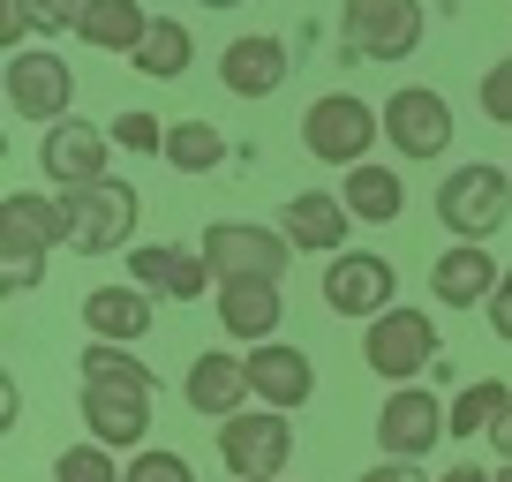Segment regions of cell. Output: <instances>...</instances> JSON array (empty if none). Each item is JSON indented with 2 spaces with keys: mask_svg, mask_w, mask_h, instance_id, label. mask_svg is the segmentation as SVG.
I'll list each match as a JSON object with an SVG mask.
<instances>
[{
  "mask_svg": "<svg viewBox=\"0 0 512 482\" xmlns=\"http://www.w3.org/2000/svg\"><path fill=\"white\" fill-rule=\"evenodd\" d=\"M196 249L219 272V287L226 279H287V264H294V241L279 226H256V219H211Z\"/></svg>",
  "mask_w": 512,
  "mask_h": 482,
  "instance_id": "obj_9",
  "label": "cell"
},
{
  "mask_svg": "<svg viewBox=\"0 0 512 482\" xmlns=\"http://www.w3.org/2000/svg\"><path fill=\"white\" fill-rule=\"evenodd\" d=\"M53 241L68 249V211H61V189H8L0 196V287L8 294H31L46 279V257Z\"/></svg>",
  "mask_w": 512,
  "mask_h": 482,
  "instance_id": "obj_1",
  "label": "cell"
},
{
  "mask_svg": "<svg viewBox=\"0 0 512 482\" xmlns=\"http://www.w3.org/2000/svg\"><path fill=\"white\" fill-rule=\"evenodd\" d=\"M482 317H490V332L512 347V264H505V279H497V294H490V309H482Z\"/></svg>",
  "mask_w": 512,
  "mask_h": 482,
  "instance_id": "obj_35",
  "label": "cell"
},
{
  "mask_svg": "<svg viewBox=\"0 0 512 482\" xmlns=\"http://www.w3.org/2000/svg\"><path fill=\"white\" fill-rule=\"evenodd\" d=\"M497 482H512V460H505V467H497Z\"/></svg>",
  "mask_w": 512,
  "mask_h": 482,
  "instance_id": "obj_41",
  "label": "cell"
},
{
  "mask_svg": "<svg viewBox=\"0 0 512 482\" xmlns=\"http://www.w3.org/2000/svg\"><path fill=\"white\" fill-rule=\"evenodd\" d=\"M113 144L136 159H166V121L159 113H113Z\"/></svg>",
  "mask_w": 512,
  "mask_h": 482,
  "instance_id": "obj_30",
  "label": "cell"
},
{
  "mask_svg": "<svg viewBox=\"0 0 512 482\" xmlns=\"http://www.w3.org/2000/svg\"><path fill=\"white\" fill-rule=\"evenodd\" d=\"M128 482H196V467L166 445H144V452H128Z\"/></svg>",
  "mask_w": 512,
  "mask_h": 482,
  "instance_id": "obj_31",
  "label": "cell"
},
{
  "mask_svg": "<svg viewBox=\"0 0 512 482\" xmlns=\"http://www.w3.org/2000/svg\"><path fill=\"white\" fill-rule=\"evenodd\" d=\"M505 407H512V385H505V377H475V385H460V392H452L445 430L460 437V445H475V437H490L497 422H505Z\"/></svg>",
  "mask_w": 512,
  "mask_h": 482,
  "instance_id": "obj_25",
  "label": "cell"
},
{
  "mask_svg": "<svg viewBox=\"0 0 512 482\" xmlns=\"http://www.w3.org/2000/svg\"><path fill=\"white\" fill-rule=\"evenodd\" d=\"M339 204L354 211V226H392V219L407 211V181H400V166H384V159L347 166V181H339Z\"/></svg>",
  "mask_w": 512,
  "mask_h": 482,
  "instance_id": "obj_23",
  "label": "cell"
},
{
  "mask_svg": "<svg viewBox=\"0 0 512 482\" xmlns=\"http://www.w3.org/2000/svg\"><path fill=\"white\" fill-rule=\"evenodd\" d=\"M362 362L384 377V385H422V377L445 362V339H437V317L415 302H392L384 317L362 324Z\"/></svg>",
  "mask_w": 512,
  "mask_h": 482,
  "instance_id": "obj_2",
  "label": "cell"
},
{
  "mask_svg": "<svg viewBox=\"0 0 512 482\" xmlns=\"http://www.w3.org/2000/svg\"><path fill=\"white\" fill-rule=\"evenodd\" d=\"M497 279H505V264L490 257V241H452L445 257L430 264V294L445 309H490Z\"/></svg>",
  "mask_w": 512,
  "mask_h": 482,
  "instance_id": "obj_20",
  "label": "cell"
},
{
  "mask_svg": "<svg viewBox=\"0 0 512 482\" xmlns=\"http://www.w3.org/2000/svg\"><path fill=\"white\" fill-rule=\"evenodd\" d=\"M430 31V8L422 0H347L339 8V46L347 61H407Z\"/></svg>",
  "mask_w": 512,
  "mask_h": 482,
  "instance_id": "obj_7",
  "label": "cell"
},
{
  "mask_svg": "<svg viewBox=\"0 0 512 482\" xmlns=\"http://www.w3.org/2000/svg\"><path fill=\"white\" fill-rule=\"evenodd\" d=\"M189 61H196V38H189V23H174V16H151L144 46H136V68H144L151 83H174V76H189Z\"/></svg>",
  "mask_w": 512,
  "mask_h": 482,
  "instance_id": "obj_26",
  "label": "cell"
},
{
  "mask_svg": "<svg viewBox=\"0 0 512 482\" xmlns=\"http://www.w3.org/2000/svg\"><path fill=\"white\" fill-rule=\"evenodd\" d=\"M8 106H16V121H46V129L68 121V106H76V68L53 46L8 53Z\"/></svg>",
  "mask_w": 512,
  "mask_h": 482,
  "instance_id": "obj_12",
  "label": "cell"
},
{
  "mask_svg": "<svg viewBox=\"0 0 512 482\" xmlns=\"http://www.w3.org/2000/svg\"><path fill=\"white\" fill-rule=\"evenodd\" d=\"M445 400H437V385H392L377 407V452L384 460H430L437 445H445Z\"/></svg>",
  "mask_w": 512,
  "mask_h": 482,
  "instance_id": "obj_11",
  "label": "cell"
},
{
  "mask_svg": "<svg viewBox=\"0 0 512 482\" xmlns=\"http://www.w3.org/2000/svg\"><path fill=\"white\" fill-rule=\"evenodd\" d=\"M181 400H189L196 415H211V422L241 415V407L256 400V392H249V370H241V354H226V347L196 354V362H189V377H181Z\"/></svg>",
  "mask_w": 512,
  "mask_h": 482,
  "instance_id": "obj_21",
  "label": "cell"
},
{
  "mask_svg": "<svg viewBox=\"0 0 512 482\" xmlns=\"http://www.w3.org/2000/svg\"><path fill=\"white\" fill-rule=\"evenodd\" d=\"M437 482H497V475H490V467H482V460H460V467H445V475H437Z\"/></svg>",
  "mask_w": 512,
  "mask_h": 482,
  "instance_id": "obj_38",
  "label": "cell"
},
{
  "mask_svg": "<svg viewBox=\"0 0 512 482\" xmlns=\"http://www.w3.org/2000/svg\"><path fill=\"white\" fill-rule=\"evenodd\" d=\"M287 76H294V46H287V38H272V31L226 38V53H219V83H226L234 98H272Z\"/></svg>",
  "mask_w": 512,
  "mask_h": 482,
  "instance_id": "obj_18",
  "label": "cell"
},
{
  "mask_svg": "<svg viewBox=\"0 0 512 482\" xmlns=\"http://www.w3.org/2000/svg\"><path fill=\"white\" fill-rule=\"evenodd\" d=\"M377 136H384V113L369 106V98H354V91H324V98H309V113H302V151L317 166H362L369 151H377Z\"/></svg>",
  "mask_w": 512,
  "mask_h": 482,
  "instance_id": "obj_4",
  "label": "cell"
},
{
  "mask_svg": "<svg viewBox=\"0 0 512 482\" xmlns=\"http://www.w3.org/2000/svg\"><path fill=\"white\" fill-rule=\"evenodd\" d=\"M76 415H83V430H91L98 445H113V452L151 445V392H136V385H83Z\"/></svg>",
  "mask_w": 512,
  "mask_h": 482,
  "instance_id": "obj_16",
  "label": "cell"
},
{
  "mask_svg": "<svg viewBox=\"0 0 512 482\" xmlns=\"http://www.w3.org/2000/svg\"><path fill=\"white\" fill-rule=\"evenodd\" d=\"M211 309H219V324H226L234 347H264V339H279V324H287L279 279H226V287L211 294Z\"/></svg>",
  "mask_w": 512,
  "mask_h": 482,
  "instance_id": "obj_17",
  "label": "cell"
},
{
  "mask_svg": "<svg viewBox=\"0 0 512 482\" xmlns=\"http://www.w3.org/2000/svg\"><path fill=\"white\" fill-rule=\"evenodd\" d=\"M144 31H151V8H144V0H91L83 23H76V38L91 53H121V61H136Z\"/></svg>",
  "mask_w": 512,
  "mask_h": 482,
  "instance_id": "obj_24",
  "label": "cell"
},
{
  "mask_svg": "<svg viewBox=\"0 0 512 482\" xmlns=\"http://www.w3.org/2000/svg\"><path fill=\"white\" fill-rule=\"evenodd\" d=\"M512 219V166H490V159H467L437 181V226L452 241H490L497 226Z\"/></svg>",
  "mask_w": 512,
  "mask_h": 482,
  "instance_id": "obj_3",
  "label": "cell"
},
{
  "mask_svg": "<svg viewBox=\"0 0 512 482\" xmlns=\"http://www.w3.org/2000/svg\"><path fill=\"white\" fill-rule=\"evenodd\" d=\"M121 452L98 445V437H83V445L53 452V482H128V467H113Z\"/></svg>",
  "mask_w": 512,
  "mask_h": 482,
  "instance_id": "obj_29",
  "label": "cell"
},
{
  "mask_svg": "<svg viewBox=\"0 0 512 482\" xmlns=\"http://www.w3.org/2000/svg\"><path fill=\"white\" fill-rule=\"evenodd\" d=\"M83 324H91V339L136 347V339L159 324V294H144V287H91L83 294Z\"/></svg>",
  "mask_w": 512,
  "mask_h": 482,
  "instance_id": "obj_22",
  "label": "cell"
},
{
  "mask_svg": "<svg viewBox=\"0 0 512 482\" xmlns=\"http://www.w3.org/2000/svg\"><path fill=\"white\" fill-rule=\"evenodd\" d=\"M384 144L400 151L407 166H437L452 159V136H460V121H452V98L430 91V83H400V91L384 98Z\"/></svg>",
  "mask_w": 512,
  "mask_h": 482,
  "instance_id": "obj_6",
  "label": "cell"
},
{
  "mask_svg": "<svg viewBox=\"0 0 512 482\" xmlns=\"http://www.w3.org/2000/svg\"><path fill=\"white\" fill-rule=\"evenodd\" d=\"M16 422H23V385L8 377V385H0V430H16Z\"/></svg>",
  "mask_w": 512,
  "mask_h": 482,
  "instance_id": "obj_37",
  "label": "cell"
},
{
  "mask_svg": "<svg viewBox=\"0 0 512 482\" xmlns=\"http://www.w3.org/2000/svg\"><path fill=\"white\" fill-rule=\"evenodd\" d=\"M219 460L234 482H279L294 460V422L279 407H241L219 422Z\"/></svg>",
  "mask_w": 512,
  "mask_h": 482,
  "instance_id": "obj_8",
  "label": "cell"
},
{
  "mask_svg": "<svg viewBox=\"0 0 512 482\" xmlns=\"http://www.w3.org/2000/svg\"><path fill=\"white\" fill-rule=\"evenodd\" d=\"M31 31H38V8H31V0H0V61L31 46Z\"/></svg>",
  "mask_w": 512,
  "mask_h": 482,
  "instance_id": "obj_33",
  "label": "cell"
},
{
  "mask_svg": "<svg viewBox=\"0 0 512 482\" xmlns=\"http://www.w3.org/2000/svg\"><path fill=\"white\" fill-rule=\"evenodd\" d=\"M354 482H437V475H422V460H377V467H362Z\"/></svg>",
  "mask_w": 512,
  "mask_h": 482,
  "instance_id": "obj_36",
  "label": "cell"
},
{
  "mask_svg": "<svg viewBox=\"0 0 512 482\" xmlns=\"http://www.w3.org/2000/svg\"><path fill=\"white\" fill-rule=\"evenodd\" d=\"M392 302H400V272H392L377 249H339V257H324V309H332V317L369 324Z\"/></svg>",
  "mask_w": 512,
  "mask_h": 482,
  "instance_id": "obj_10",
  "label": "cell"
},
{
  "mask_svg": "<svg viewBox=\"0 0 512 482\" xmlns=\"http://www.w3.org/2000/svg\"><path fill=\"white\" fill-rule=\"evenodd\" d=\"M490 445H497V460H512V407H505V422L490 430Z\"/></svg>",
  "mask_w": 512,
  "mask_h": 482,
  "instance_id": "obj_39",
  "label": "cell"
},
{
  "mask_svg": "<svg viewBox=\"0 0 512 482\" xmlns=\"http://www.w3.org/2000/svg\"><path fill=\"white\" fill-rule=\"evenodd\" d=\"M279 234H287L294 249H309V257H339L354 241V211L339 204V189H302L279 211Z\"/></svg>",
  "mask_w": 512,
  "mask_h": 482,
  "instance_id": "obj_19",
  "label": "cell"
},
{
  "mask_svg": "<svg viewBox=\"0 0 512 482\" xmlns=\"http://www.w3.org/2000/svg\"><path fill=\"white\" fill-rule=\"evenodd\" d=\"M166 166H174V174H219L226 136L211 129V121H174V129H166Z\"/></svg>",
  "mask_w": 512,
  "mask_h": 482,
  "instance_id": "obj_27",
  "label": "cell"
},
{
  "mask_svg": "<svg viewBox=\"0 0 512 482\" xmlns=\"http://www.w3.org/2000/svg\"><path fill=\"white\" fill-rule=\"evenodd\" d=\"M31 8H38V31H46V46H53L61 31H76V23H83L91 0H31Z\"/></svg>",
  "mask_w": 512,
  "mask_h": 482,
  "instance_id": "obj_34",
  "label": "cell"
},
{
  "mask_svg": "<svg viewBox=\"0 0 512 482\" xmlns=\"http://www.w3.org/2000/svg\"><path fill=\"white\" fill-rule=\"evenodd\" d=\"M196 8H241V0H196Z\"/></svg>",
  "mask_w": 512,
  "mask_h": 482,
  "instance_id": "obj_40",
  "label": "cell"
},
{
  "mask_svg": "<svg viewBox=\"0 0 512 482\" xmlns=\"http://www.w3.org/2000/svg\"><path fill=\"white\" fill-rule=\"evenodd\" d=\"M128 287L159 294V302H204V294H219V272L204 264V249H181V241H136V249H128Z\"/></svg>",
  "mask_w": 512,
  "mask_h": 482,
  "instance_id": "obj_13",
  "label": "cell"
},
{
  "mask_svg": "<svg viewBox=\"0 0 512 482\" xmlns=\"http://www.w3.org/2000/svg\"><path fill=\"white\" fill-rule=\"evenodd\" d=\"M76 362H83V385H136V392H159V377H151L144 362H136V347H121V339H91Z\"/></svg>",
  "mask_w": 512,
  "mask_h": 482,
  "instance_id": "obj_28",
  "label": "cell"
},
{
  "mask_svg": "<svg viewBox=\"0 0 512 482\" xmlns=\"http://www.w3.org/2000/svg\"><path fill=\"white\" fill-rule=\"evenodd\" d=\"M106 159H113V129H98V121H53V129L38 136V174H46L53 189H91V181H113Z\"/></svg>",
  "mask_w": 512,
  "mask_h": 482,
  "instance_id": "obj_14",
  "label": "cell"
},
{
  "mask_svg": "<svg viewBox=\"0 0 512 482\" xmlns=\"http://www.w3.org/2000/svg\"><path fill=\"white\" fill-rule=\"evenodd\" d=\"M241 370H249L256 407H279V415H294V407L317 400V362H309L302 347H287V339H264V347H249V354H241Z\"/></svg>",
  "mask_w": 512,
  "mask_h": 482,
  "instance_id": "obj_15",
  "label": "cell"
},
{
  "mask_svg": "<svg viewBox=\"0 0 512 482\" xmlns=\"http://www.w3.org/2000/svg\"><path fill=\"white\" fill-rule=\"evenodd\" d=\"M61 211H68V249L76 257H113V249H136L144 196L128 181H91V189H61Z\"/></svg>",
  "mask_w": 512,
  "mask_h": 482,
  "instance_id": "obj_5",
  "label": "cell"
},
{
  "mask_svg": "<svg viewBox=\"0 0 512 482\" xmlns=\"http://www.w3.org/2000/svg\"><path fill=\"white\" fill-rule=\"evenodd\" d=\"M475 98H482V121H497V129H512V61H490V68H482Z\"/></svg>",
  "mask_w": 512,
  "mask_h": 482,
  "instance_id": "obj_32",
  "label": "cell"
}]
</instances>
